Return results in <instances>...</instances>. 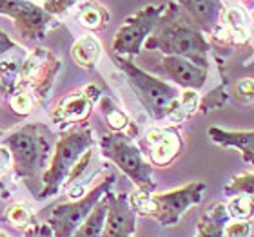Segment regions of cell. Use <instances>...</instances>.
<instances>
[{"label":"cell","mask_w":254,"mask_h":237,"mask_svg":"<svg viewBox=\"0 0 254 237\" xmlns=\"http://www.w3.org/2000/svg\"><path fill=\"white\" fill-rule=\"evenodd\" d=\"M7 148L13 174L26 183L37 199L42 190V176L46 172L55 148V134L44 123H26L2 140Z\"/></svg>","instance_id":"6da1fadb"},{"label":"cell","mask_w":254,"mask_h":237,"mask_svg":"<svg viewBox=\"0 0 254 237\" xmlns=\"http://www.w3.org/2000/svg\"><path fill=\"white\" fill-rule=\"evenodd\" d=\"M143 49L160 51L164 56H182L200 67L209 69L211 44L175 2H167L158 26L145 40Z\"/></svg>","instance_id":"7a4b0ae2"},{"label":"cell","mask_w":254,"mask_h":237,"mask_svg":"<svg viewBox=\"0 0 254 237\" xmlns=\"http://www.w3.org/2000/svg\"><path fill=\"white\" fill-rule=\"evenodd\" d=\"M93 147L95 136L87 125H74L64 131L55 142L53 154L42 176V190L38 192L37 199L44 201L59 194L76 161Z\"/></svg>","instance_id":"3957f363"},{"label":"cell","mask_w":254,"mask_h":237,"mask_svg":"<svg viewBox=\"0 0 254 237\" xmlns=\"http://www.w3.org/2000/svg\"><path fill=\"white\" fill-rule=\"evenodd\" d=\"M205 190L207 185L203 181H192L162 194H145L136 190L129 195V201L140 216L149 217L162 227H175L190 206L200 205Z\"/></svg>","instance_id":"277c9868"},{"label":"cell","mask_w":254,"mask_h":237,"mask_svg":"<svg viewBox=\"0 0 254 237\" xmlns=\"http://www.w3.org/2000/svg\"><path fill=\"white\" fill-rule=\"evenodd\" d=\"M111 58L117 63V67L122 71L127 85L131 87V91L134 93V96L142 103L149 116L156 121L167 120L175 109L180 91L176 89L175 85L167 84L164 80L156 78L153 74H149L147 71L140 69L131 58L118 56L113 53Z\"/></svg>","instance_id":"5b68a950"},{"label":"cell","mask_w":254,"mask_h":237,"mask_svg":"<svg viewBox=\"0 0 254 237\" xmlns=\"http://www.w3.org/2000/svg\"><path fill=\"white\" fill-rule=\"evenodd\" d=\"M100 152L136 185V190L145 194H153L156 190L153 167L145 159L140 147L132 142V138L118 132H107L100 138Z\"/></svg>","instance_id":"8992f818"},{"label":"cell","mask_w":254,"mask_h":237,"mask_svg":"<svg viewBox=\"0 0 254 237\" xmlns=\"http://www.w3.org/2000/svg\"><path fill=\"white\" fill-rule=\"evenodd\" d=\"M117 181L115 174H106L104 178L91 187L87 192L76 197L73 201L67 203H60L51 210L48 217V225L53 230L55 237H71L74 234V230L85 221V217L89 216L93 208L96 206V203L104 197V195L113 189V185Z\"/></svg>","instance_id":"52a82bcc"},{"label":"cell","mask_w":254,"mask_h":237,"mask_svg":"<svg viewBox=\"0 0 254 237\" xmlns=\"http://www.w3.org/2000/svg\"><path fill=\"white\" fill-rule=\"evenodd\" d=\"M165 7H167V2L165 4H147L143 5L142 9H138L134 15L127 16L115 35L111 46L113 54L132 58L142 53L143 44L151 37L154 27L158 26Z\"/></svg>","instance_id":"ba28073f"},{"label":"cell","mask_w":254,"mask_h":237,"mask_svg":"<svg viewBox=\"0 0 254 237\" xmlns=\"http://www.w3.org/2000/svg\"><path fill=\"white\" fill-rule=\"evenodd\" d=\"M0 15L9 16L18 35L27 42L42 40L57 24V18L46 13L42 5L29 0H0Z\"/></svg>","instance_id":"9c48e42d"},{"label":"cell","mask_w":254,"mask_h":237,"mask_svg":"<svg viewBox=\"0 0 254 237\" xmlns=\"http://www.w3.org/2000/svg\"><path fill=\"white\" fill-rule=\"evenodd\" d=\"M138 147L151 167H169L184 150V138L175 125L156 127L145 132Z\"/></svg>","instance_id":"30bf717a"},{"label":"cell","mask_w":254,"mask_h":237,"mask_svg":"<svg viewBox=\"0 0 254 237\" xmlns=\"http://www.w3.org/2000/svg\"><path fill=\"white\" fill-rule=\"evenodd\" d=\"M102 95H104L102 89L95 84H89L73 91V93H67L60 98L57 107L51 111V120L55 123H59L60 127L84 123L91 116L93 107L100 101Z\"/></svg>","instance_id":"8fae6325"},{"label":"cell","mask_w":254,"mask_h":237,"mask_svg":"<svg viewBox=\"0 0 254 237\" xmlns=\"http://www.w3.org/2000/svg\"><path fill=\"white\" fill-rule=\"evenodd\" d=\"M136 212L131 206L127 194L107 192V216L102 237H134Z\"/></svg>","instance_id":"7c38bea8"},{"label":"cell","mask_w":254,"mask_h":237,"mask_svg":"<svg viewBox=\"0 0 254 237\" xmlns=\"http://www.w3.org/2000/svg\"><path fill=\"white\" fill-rule=\"evenodd\" d=\"M175 4L203 35H218L225 13L222 0H175Z\"/></svg>","instance_id":"4fadbf2b"},{"label":"cell","mask_w":254,"mask_h":237,"mask_svg":"<svg viewBox=\"0 0 254 237\" xmlns=\"http://www.w3.org/2000/svg\"><path fill=\"white\" fill-rule=\"evenodd\" d=\"M160 69L175 82L178 87L189 91H200L207 82V69L192 63L182 56H164Z\"/></svg>","instance_id":"5bb4252c"},{"label":"cell","mask_w":254,"mask_h":237,"mask_svg":"<svg viewBox=\"0 0 254 237\" xmlns=\"http://www.w3.org/2000/svg\"><path fill=\"white\" fill-rule=\"evenodd\" d=\"M207 136L220 147L238 148L245 163L254 167V131H225L220 127H211Z\"/></svg>","instance_id":"9a60e30c"},{"label":"cell","mask_w":254,"mask_h":237,"mask_svg":"<svg viewBox=\"0 0 254 237\" xmlns=\"http://www.w3.org/2000/svg\"><path fill=\"white\" fill-rule=\"evenodd\" d=\"M60 67H62V60L57 56L55 53L48 51L46 54V60L40 65L38 73L35 74V78L31 80V84L27 85V89L31 91L35 101H38L40 105H46L49 100V95H51V89H53V84L57 80V74H59Z\"/></svg>","instance_id":"2e32d148"},{"label":"cell","mask_w":254,"mask_h":237,"mask_svg":"<svg viewBox=\"0 0 254 237\" xmlns=\"http://www.w3.org/2000/svg\"><path fill=\"white\" fill-rule=\"evenodd\" d=\"M74 20L85 31L96 33L106 29L109 20H111V13L98 0H84L76 5Z\"/></svg>","instance_id":"e0dca14e"},{"label":"cell","mask_w":254,"mask_h":237,"mask_svg":"<svg viewBox=\"0 0 254 237\" xmlns=\"http://www.w3.org/2000/svg\"><path fill=\"white\" fill-rule=\"evenodd\" d=\"M100 112L104 120H106L107 127L111 129V132H118V134H126L129 138L138 136L136 125L131 121V118L127 116V112L117 105V101L113 100L109 95H102L100 98Z\"/></svg>","instance_id":"ac0fdd59"},{"label":"cell","mask_w":254,"mask_h":237,"mask_svg":"<svg viewBox=\"0 0 254 237\" xmlns=\"http://www.w3.org/2000/svg\"><path fill=\"white\" fill-rule=\"evenodd\" d=\"M102 44L100 40L93 35H84L76 38L71 46V58L78 67L85 71H93L102 56Z\"/></svg>","instance_id":"d6986e66"},{"label":"cell","mask_w":254,"mask_h":237,"mask_svg":"<svg viewBox=\"0 0 254 237\" xmlns=\"http://www.w3.org/2000/svg\"><path fill=\"white\" fill-rule=\"evenodd\" d=\"M231 219L227 214V205L225 203H214L209 210L200 217L196 225L194 237H223L225 225Z\"/></svg>","instance_id":"ffe728a7"},{"label":"cell","mask_w":254,"mask_h":237,"mask_svg":"<svg viewBox=\"0 0 254 237\" xmlns=\"http://www.w3.org/2000/svg\"><path fill=\"white\" fill-rule=\"evenodd\" d=\"M106 216H107V194L96 203L93 212L85 217V221L74 230V234L71 237H102L104 227H106Z\"/></svg>","instance_id":"44dd1931"},{"label":"cell","mask_w":254,"mask_h":237,"mask_svg":"<svg viewBox=\"0 0 254 237\" xmlns=\"http://www.w3.org/2000/svg\"><path fill=\"white\" fill-rule=\"evenodd\" d=\"M198 105H200V96H198V91H189L184 89L176 100V105L171 112V116L167 120H171L173 123H180L186 118L192 116L196 111H198Z\"/></svg>","instance_id":"7402d4cb"},{"label":"cell","mask_w":254,"mask_h":237,"mask_svg":"<svg viewBox=\"0 0 254 237\" xmlns=\"http://www.w3.org/2000/svg\"><path fill=\"white\" fill-rule=\"evenodd\" d=\"M4 219L9 223L11 227L20 228V230H27V228L37 223L35 212L24 203H13V205L7 206L4 212Z\"/></svg>","instance_id":"603a6c76"},{"label":"cell","mask_w":254,"mask_h":237,"mask_svg":"<svg viewBox=\"0 0 254 237\" xmlns=\"http://www.w3.org/2000/svg\"><path fill=\"white\" fill-rule=\"evenodd\" d=\"M223 194L227 197H236V195H251L254 197V172H242L231 178Z\"/></svg>","instance_id":"cb8c5ba5"},{"label":"cell","mask_w":254,"mask_h":237,"mask_svg":"<svg viewBox=\"0 0 254 237\" xmlns=\"http://www.w3.org/2000/svg\"><path fill=\"white\" fill-rule=\"evenodd\" d=\"M22 62L16 60H5L0 62V93L9 96L16 89V76H18V69Z\"/></svg>","instance_id":"d4e9b609"},{"label":"cell","mask_w":254,"mask_h":237,"mask_svg":"<svg viewBox=\"0 0 254 237\" xmlns=\"http://www.w3.org/2000/svg\"><path fill=\"white\" fill-rule=\"evenodd\" d=\"M9 107L11 111L18 114V116H27L31 114L33 107H35V98H33L31 91L18 87L9 95Z\"/></svg>","instance_id":"484cf974"},{"label":"cell","mask_w":254,"mask_h":237,"mask_svg":"<svg viewBox=\"0 0 254 237\" xmlns=\"http://www.w3.org/2000/svg\"><path fill=\"white\" fill-rule=\"evenodd\" d=\"M227 214L231 219H253L254 217V197L251 195H236L231 197L227 205Z\"/></svg>","instance_id":"4316f807"},{"label":"cell","mask_w":254,"mask_h":237,"mask_svg":"<svg viewBox=\"0 0 254 237\" xmlns=\"http://www.w3.org/2000/svg\"><path fill=\"white\" fill-rule=\"evenodd\" d=\"M225 101H227V93H225V87L220 85L218 89L211 91L205 98H201L200 105H198V111H201V112L214 111V109H220V107L225 105Z\"/></svg>","instance_id":"83f0119b"},{"label":"cell","mask_w":254,"mask_h":237,"mask_svg":"<svg viewBox=\"0 0 254 237\" xmlns=\"http://www.w3.org/2000/svg\"><path fill=\"white\" fill-rule=\"evenodd\" d=\"M76 2L78 0H37V4L42 5V9L51 16H55V18L67 13L71 7L76 5Z\"/></svg>","instance_id":"f1b7e54d"},{"label":"cell","mask_w":254,"mask_h":237,"mask_svg":"<svg viewBox=\"0 0 254 237\" xmlns=\"http://www.w3.org/2000/svg\"><path fill=\"white\" fill-rule=\"evenodd\" d=\"M253 223L249 219H229L223 230V237H249Z\"/></svg>","instance_id":"f546056e"},{"label":"cell","mask_w":254,"mask_h":237,"mask_svg":"<svg viewBox=\"0 0 254 237\" xmlns=\"http://www.w3.org/2000/svg\"><path fill=\"white\" fill-rule=\"evenodd\" d=\"M234 96L242 103H254V80L242 78L234 85Z\"/></svg>","instance_id":"4dcf8cb0"},{"label":"cell","mask_w":254,"mask_h":237,"mask_svg":"<svg viewBox=\"0 0 254 237\" xmlns=\"http://www.w3.org/2000/svg\"><path fill=\"white\" fill-rule=\"evenodd\" d=\"M7 163H11V161H9V152H7V148L0 145V199H9V197H11L9 187L5 185L4 178H2V172L5 170Z\"/></svg>","instance_id":"1f68e13d"},{"label":"cell","mask_w":254,"mask_h":237,"mask_svg":"<svg viewBox=\"0 0 254 237\" xmlns=\"http://www.w3.org/2000/svg\"><path fill=\"white\" fill-rule=\"evenodd\" d=\"M24 237H55V236L48 223H35L33 227H29L24 232Z\"/></svg>","instance_id":"d6a6232c"},{"label":"cell","mask_w":254,"mask_h":237,"mask_svg":"<svg viewBox=\"0 0 254 237\" xmlns=\"http://www.w3.org/2000/svg\"><path fill=\"white\" fill-rule=\"evenodd\" d=\"M13 49L20 51L22 47L13 40V38H9L7 33H4L2 29H0V56H4L5 53H9V51H13Z\"/></svg>","instance_id":"836d02e7"},{"label":"cell","mask_w":254,"mask_h":237,"mask_svg":"<svg viewBox=\"0 0 254 237\" xmlns=\"http://www.w3.org/2000/svg\"><path fill=\"white\" fill-rule=\"evenodd\" d=\"M0 237H9V236H7L5 232H2V230H0Z\"/></svg>","instance_id":"e575fe53"},{"label":"cell","mask_w":254,"mask_h":237,"mask_svg":"<svg viewBox=\"0 0 254 237\" xmlns=\"http://www.w3.org/2000/svg\"><path fill=\"white\" fill-rule=\"evenodd\" d=\"M245 2H253V0H245Z\"/></svg>","instance_id":"d590c367"},{"label":"cell","mask_w":254,"mask_h":237,"mask_svg":"<svg viewBox=\"0 0 254 237\" xmlns=\"http://www.w3.org/2000/svg\"><path fill=\"white\" fill-rule=\"evenodd\" d=\"M29 2H37V0H29Z\"/></svg>","instance_id":"8d00e7d4"},{"label":"cell","mask_w":254,"mask_h":237,"mask_svg":"<svg viewBox=\"0 0 254 237\" xmlns=\"http://www.w3.org/2000/svg\"><path fill=\"white\" fill-rule=\"evenodd\" d=\"M253 18H254V13H253Z\"/></svg>","instance_id":"74e56055"}]
</instances>
